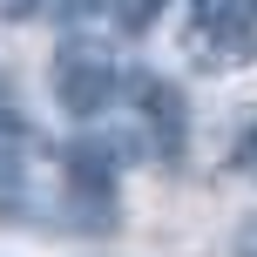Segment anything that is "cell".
Masks as SVG:
<instances>
[{"instance_id": "8992f818", "label": "cell", "mask_w": 257, "mask_h": 257, "mask_svg": "<svg viewBox=\"0 0 257 257\" xmlns=\"http://www.w3.org/2000/svg\"><path fill=\"white\" fill-rule=\"evenodd\" d=\"M48 0H0V21H27V14H41Z\"/></svg>"}, {"instance_id": "ba28073f", "label": "cell", "mask_w": 257, "mask_h": 257, "mask_svg": "<svg viewBox=\"0 0 257 257\" xmlns=\"http://www.w3.org/2000/svg\"><path fill=\"white\" fill-rule=\"evenodd\" d=\"M244 169H257V128H250V142H244Z\"/></svg>"}, {"instance_id": "7a4b0ae2", "label": "cell", "mask_w": 257, "mask_h": 257, "mask_svg": "<svg viewBox=\"0 0 257 257\" xmlns=\"http://www.w3.org/2000/svg\"><path fill=\"white\" fill-rule=\"evenodd\" d=\"M183 54L190 68L230 75L257 61V0H190L183 7Z\"/></svg>"}, {"instance_id": "6da1fadb", "label": "cell", "mask_w": 257, "mask_h": 257, "mask_svg": "<svg viewBox=\"0 0 257 257\" xmlns=\"http://www.w3.org/2000/svg\"><path fill=\"white\" fill-rule=\"evenodd\" d=\"M122 61L102 48V41H61L54 48V61H48V95H54V108H61L68 122H95V115H108V108L122 102Z\"/></svg>"}, {"instance_id": "5b68a950", "label": "cell", "mask_w": 257, "mask_h": 257, "mask_svg": "<svg viewBox=\"0 0 257 257\" xmlns=\"http://www.w3.org/2000/svg\"><path fill=\"white\" fill-rule=\"evenodd\" d=\"M163 7H169V0H108V14H115V27H122V34H149Z\"/></svg>"}, {"instance_id": "3957f363", "label": "cell", "mask_w": 257, "mask_h": 257, "mask_svg": "<svg viewBox=\"0 0 257 257\" xmlns=\"http://www.w3.org/2000/svg\"><path fill=\"white\" fill-rule=\"evenodd\" d=\"M136 108H142V128H149L156 156H163V163H176V156H183V136H190L183 95L169 88L163 75H136Z\"/></svg>"}, {"instance_id": "277c9868", "label": "cell", "mask_w": 257, "mask_h": 257, "mask_svg": "<svg viewBox=\"0 0 257 257\" xmlns=\"http://www.w3.org/2000/svg\"><path fill=\"white\" fill-rule=\"evenodd\" d=\"M27 203V176H21V156H14V142L0 136V217H21Z\"/></svg>"}, {"instance_id": "52a82bcc", "label": "cell", "mask_w": 257, "mask_h": 257, "mask_svg": "<svg viewBox=\"0 0 257 257\" xmlns=\"http://www.w3.org/2000/svg\"><path fill=\"white\" fill-rule=\"evenodd\" d=\"M102 7H108V0H61V14H68V21H95Z\"/></svg>"}]
</instances>
